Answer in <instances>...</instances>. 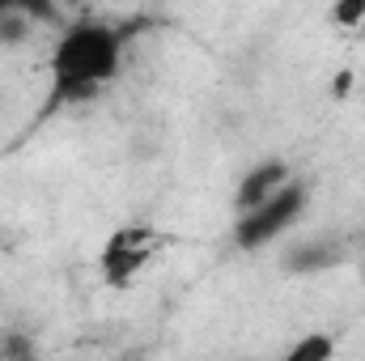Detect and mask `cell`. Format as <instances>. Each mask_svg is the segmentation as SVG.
Returning <instances> with one entry per match:
<instances>
[{"instance_id":"obj_3","label":"cell","mask_w":365,"mask_h":361,"mask_svg":"<svg viewBox=\"0 0 365 361\" xmlns=\"http://www.w3.org/2000/svg\"><path fill=\"white\" fill-rule=\"evenodd\" d=\"M149 251H153V230L149 225L119 230L106 243V251H102V276H106V285H128L136 272L149 264Z\"/></svg>"},{"instance_id":"obj_4","label":"cell","mask_w":365,"mask_h":361,"mask_svg":"<svg viewBox=\"0 0 365 361\" xmlns=\"http://www.w3.org/2000/svg\"><path fill=\"white\" fill-rule=\"evenodd\" d=\"M289 179H293V175H289V166H284V162H259L247 179L238 183V191H234V208L242 213V208H251V204L268 200L276 187H284Z\"/></svg>"},{"instance_id":"obj_7","label":"cell","mask_w":365,"mask_h":361,"mask_svg":"<svg viewBox=\"0 0 365 361\" xmlns=\"http://www.w3.org/2000/svg\"><path fill=\"white\" fill-rule=\"evenodd\" d=\"M331 353H336V340L323 336V332H310V336H302L284 357L289 361H323V357H331Z\"/></svg>"},{"instance_id":"obj_6","label":"cell","mask_w":365,"mask_h":361,"mask_svg":"<svg viewBox=\"0 0 365 361\" xmlns=\"http://www.w3.org/2000/svg\"><path fill=\"white\" fill-rule=\"evenodd\" d=\"M9 13H21L30 21H56L60 4L56 0H0V17H9Z\"/></svg>"},{"instance_id":"obj_8","label":"cell","mask_w":365,"mask_h":361,"mask_svg":"<svg viewBox=\"0 0 365 361\" xmlns=\"http://www.w3.org/2000/svg\"><path fill=\"white\" fill-rule=\"evenodd\" d=\"M365 21V0H331V26L353 30Z\"/></svg>"},{"instance_id":"obj_5","label":"cell","mask_w":365,"mask_h":361,"mask_svg":"<svg viewBox=\"0 0 365 361\" xmlns=\"http://www.w3.org/2000/svg\"><path fill=\"white\" fill-rule=\"evenodd\" d=\"M340 260H344V247L336 238H314V243H297L284 255V268L289 272H323V268H336Z\"/></svg>"},{"instance_id":"obj_2","label":"cell","mask_w":365,"mask_h":361,"mask_svg":"<svg viewBox=\"0 0 365 361\" xmlns=\"http://www.w3.org/2000/svg\"><path fill=\"white\" fill-rule=\"evenodd\" d=\"M306 204H310V187L302 179H289L284 187H276L268 200L242 208L238 221H234L238 251H264V247H272L276 238H284L297 225V217L306 213Z\"/></svg>"},{"instance_id":"obj_1","label":"cell","mask_w":365,"mask_h":361,"mask_svg":"<svg viewBox=\"0 0 365 361\" xmlns=\"http://www.w3.org/2000/svg\"><path fill=\"white\" fill-rule=\"evenodd\" d=\"M51 102H86L123 73V30L106 21H73L51 56Z\"/></svg>"}]
</instances>
